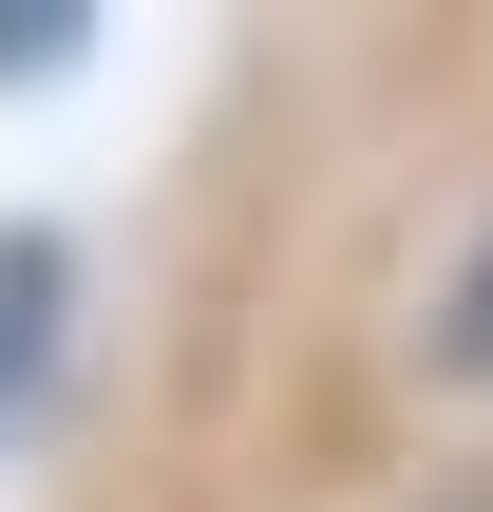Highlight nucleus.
Returning <instances> with one entry per match:
<instances>
[{
	"mask_svg": "<svg viewBox=\"0 0 493 512\" xmlns=\"http://www.w3.org/2000/svg\"><path fill=\"white\" fill-rule=\"evenodd\" d=\"M57 285H76V266H57L38 228H0V418H19V399H38V361H57Z\"/></svg>",
	"mask_w": 493,
	"mask_h": 512,
	"instance_id": "nucleus-1",
	"label": "nucleus"
},
{
	"mask_svg": "<svg viewBox=\"0 0 493 512\" xmlns=\"http://www.w3.org/2000/svg\"><path fill=\"white\" fill-rule=\"evenodd\" d=\"M437 512H493V494H437Z\"/></svg>",
	"mask_w": 493,
	"mask_h": 512,
	"instance_id": "nucleus-3",
	"label": "nucleus"
},
{
	"mask_svg": "<svg viewBox=\"0 0 493 512\" xmlns=\"http://www.w3.org/2000/svg\"><path fill=\"white\" fill-rule=\"evenodd\" d=\"M418 342H437V380H493V228H475V266L437 285V323H418Z\"/></svg>",
	"mask_w": 493,
	"mask_h": 512,
	"instance_id": "nucleus-2",
	"label": "nucleus"
}]
</instances>
